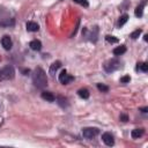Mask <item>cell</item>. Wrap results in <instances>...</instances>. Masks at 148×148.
<instances>
[{
    "label": "cell",
    "instance_id": "obj_1",
    "mask_svg": "<svg viewBox=\"0 0 148 148\" xmlns=\"http://www.w3.org/2000/svg\"><path fill=\"white\" fill-rule=\"evenodd\" d=\"M32 82L39 89H43V88H45L47 86V77H46V74L43 71V68L36 67L34 69V73H32Z\"/></svg>",
    "mask_w": 148,
    "mask_h": 148
},
{
    "label": "cell",
    "instance_id": "obj_2",
    "mask_svg": "<svg viewBox=\"0 0 148 148\" xmlns=\"http://www.w3.org/2000/svg\"><path fill=\"white\" fill-rule=\"evenodd\" d=\"M15 76V69L12 65H6L0 69V82L12 80Z\"/></svg>",
    "mask_w": 148,
    "mask_h": 148
},
{
    "label": "cell",
    "instance_id": "obj_3",
    "mask_svg": "<svg viewBox=\"0 0 148 148\" xmlns=\"http://www.w3.org/2000/svg\"><path fill=\"white\" fill-rule=\"evenodd\" d=\"M119 67H120V61L118 59H110L104 64V69L108 73H112Z\"/></svg>",
    "mask_w": 148,
    "mask_h": 148
},
{
    "label": "cell",
    "instance_id": "obj_4",
    "mask_svg": "<svg viewBox=\"0 0 148 148\" xmlns=\"http://www.w3.org/2000/svg\"><path fill=\"white\" fill-rule=\"evenodd\" d=\"M98 133H99V131H98V128H96V127H84V128L82 130V135H83V138H86V139H92V138H95Z\"/></svg>",
    "mask_w": 148,
    "mask_h": 148
},
{
    "label": "cell",
    "instance_id": "obj_5",
    "mask_svg": "<svg viewBox=\"0 0 148 148\" xmlns=\"http://www.w3.org/2000/svg\"><path fill=\"white\" fill-rule=\"evenodd\" d=\"M73 80H74V77H73L72 75H69L66 69H62L61 73L59 74V81H60L62 84H67V83H69V82L73 81Z\"/></svg>",
    "mask_w": 148,
    "mask_h": 148
},
{
    "label": "cell",
    "instance_id": "obj_6",
    "mask_svg": "<svg viewBox=\"0 0 148 148\" xmlns=\"http://www.w3.org/2000/svg\"><path fill=\"white\" fill-rule=\"evenodd\" d=\"M102 140H103V142H104L106 146H109V147H111V146L114 145L113 135H112L111 133H109V132H105V133L102 134Z\"/></svg>",
    "mask_w": 148,
    "mask_h": 148
},
{
    "label": "cell",
    "instance_id": "obj_7",
    "mask_svg": "<svg viewBox=\"0 0 148 148\" xmlns=\"http://www.w3.org/2000/svg\"><path fill=\"white\" fill-rule=\"evenodd\" d=\"M1 45L3 46L5 50H10L12 46H13V42H12V38L9 36H3L1 38Z\"/></svg>",
    "mask_w": 148,
    "mask_h": 148
},
{
    "label": "cell",
    "instance_id": "obj_8",
    "mask_svg": "<svg viewBox=\"0 0 148 148\" xmlns=\"http://www.w3.org/2000/svg\"><path fill=\"white\" fill-rule=\"evenodd\" d=\"M25 27H27V30L30 31V32H36V31L39 30V25L36 22H32V21L27 22V25Z\"/></svg>",
    "mask_w": 148,
    "mask_h": 148
},
{
    "label": "cell",
    "instance_id": "obj_9",
    "mask_svg": "<svg viewBox=\"0 0 148 148\" xmlns=\"http://www.w3.org/2000/svg\"><path fill=\"white\" fill-rule=\"evenodd\" d=\"M29 46H30V49L34 50V51H39V50L42 49V43H40V40H38V39H34V40H31V42L29 43Z\"/></svg>",
    "mask_w": 148,
    "mask_h": 148
},
{
    "label": "cell",
    "instance_id": "obj_10",
    "mask_svg": "<svg viewBox=\"0 0 148 148\" xmlns=\"http://www.w3.org/2000/svg\"><path fill=\"white\" fill-rule=\"evenodd\" d=\"M40 96H42L43 99H45V101H47V102H53V101L56 99V96H54L52 92H50V91H43V92L40 94Z\"/></svg>",
    "mask_w": 148,
    "mask_h": 148
},
{
    "label": "cell",
    "instance_id": "obj_11",
    "mask_svg": "<svg viewBox=\"0 0 148 148\" xmlns=\"http://www.w3.org/2000/svg\"><path fill=\"white\" fill-rule=\"evenodd\" d=\"M143 133H145L143 128H134V130H132V132H131V136H132L133 139H139V138H141V136L143 135Z\"/></svg>",
    "mask_w": 148,
    "mask_h": 148
},
{
    "label": "cell",
    "instance_id": "obj_12",
    "mask_svg": "<svg viewBox=\"0 0 148 148\" xmlns=\"http://www.w3.org/2000/svg\"><path fill=\"white\" fill-rule=\"evenodd\" d=\"M60 66H61V62L59 61V60H57V61H54L51 66H50V69H49V72H50V74L51 75H54L56 74V72L60 68Z\"/></svg>",
    "mask_w": 148,
    "mask_h": 148
},
{
    "label": "cell",
    "instance_id": "obj_13",
    "mask_svg": "<svg viewBox=\"0 0 148 148\" xmlns=\"http://www.w3.org/2000/svg\"><path fill=\"white\" fill-rule=\"evenodd\" d=\"M113 54L114 56H121V54H124L125 52H126V46L125 45H120V46H117V47H114L113 49Z\"/></svg>",
    "mask_w": 148,
    "mask_h": 148
},
{
    "label": "cell",
    "instance_id": "obj_14",
    "mask_svg": "<svg viewBox=\"0 0 148 148\" xmlns=\"http://www.w3.org/2000/svg\"><path fill=\"white\" fill-rule=\"evenodd\" d=\"M143 7H145V0H143V1L135 8L134 14H135L136 17H141V16H142V14H143Z\"/></svg>",
    "mask_w": 148,
    "mask_h": 148
},
{
    "label": "cell",
    "instance_id": "obj_15",
    "mask_svg": "<svg viewBox=\"0 0 148 148\" xmlns=\"http://www.w3.org/2000/svg\"><path fill=\"white\" fill-rule=\"evenodd\" d=\"M77 95H79L81 98H83V99H88V98H89V96H90V94H89V90H88V89H79Z\"/></svg>",
    "mask_w": 148,
    "mask_h": 148
},
{
    "label": "cell",
    "instance_id": "obj_16",
    "mask_svg": "<svg viewBox=\"0 0 148 148\" xmlns=\"http://www.w3.org/2000/svg\"><path fill=\"white\" fill-rule=\"evenodd\" d=\"M128 21V15L127 14H123L120 17H119V21H118V27L120 28V27H123L126 22Z\"/></svg>",
    "mask_w": 148,
    "mask_h": 148
},
{
    "label": "cell",
    "instance_id": "obj_17",
    "mask_svg": "<svg viewBox=\"0 0 148 148\" xmlns=\"http://www.w3.org/2000/svg\"><path fill=\"white\" fill-rule=\"evenodd\" d=\"M57 101H58V104H59L61 108L68 106V102H67L66 98H64V97H61V96H58V97H57Z\"/></svg>",
    "mask_w": 148,
    "mask_h": 148
},
{
    "label": "cell",
    "instance_id": "obj_18",
    "mask_svg": "<svg viewBox=\"0 0 148 148\" xmlns=\"http://www.w3.org/2000/svg\"><path fill=\"white\" fill-rule=\"evenodd\" d=\"M136 68L140 69V71H142V72H147L148 71V64L147 62H140V64H138V67Z\"/></svg>",
    "mask_w": 148,
    "mask_h": 148
},
{
    "label": "cell",
    "instance_id": "obj_19",
    "mask_svg": "<svg viewBox=\"0 0 148 148\" xmlns=\"http://www.w3.org/2000/svg\"><path fill=\"white\" fill-rule=\"evenodd\" d=\"M97 89L99 91H102V92H108L109 91V87L103 84V83H97Z\"/></svg>",
    "mask_w": 148,
    "mask_h": 148
},
{
    "label": "cell",
    "instance_id": "obj_20",
    "mask_svg": "<svg viewBox=\"0 0 148 148\" xmlns=\"http://www.w3.org/2000/svg\"><path fill=\"white\" fill-rule=\"evenodd\" d=\"M141 32H142V30H141V29H136V30H134V31L130 35V37H131V38H133V39H135V38H138V37L140 36V34H141Z\"/></svg>",
    "mask_w": 148,
    "mask_h": 148
},
{
    "label": "cell",
    "instance_id": "obj_21",
    "mask_svg": "<svg viewBox=\"0 0 148 148\" xmlns=\"http://www.w3.org/2000/svg\"><path fill=\"white\" fill-rule=\"evenodd\" d=\"M105 39H106V42H109V43H118V38L113 37V36H110V35L105 36Z\"/></svg>",
    "mask_w": 148,
    "mask_h": 148
},
{
    "label": "cell",
    "instance_id": "obj_22",
    "mask_svg": "<svg viewBox=\"0 0 148 148\" xmlns=\"http://www.w3.org/2000/svg\"><path fill=\"white\" fill-rule=\"evenodd\" d=\"M73 1L76 2V3H79V5H81V6H83V7H88L89 6L88 0H73Z\"/></svg>",
    "mask_w": 148,
    "mask_h": 148
},
{
    "label": "cell",
    "instance_id": "obj_23",
    "mask_svg": "<svg viewBox=\"0 0 148 148\" xmlns=\"http://www.w3.org/2000/svg\"><path fill=\"white\" fill-rule=\"evenodd\" d=\"M130 80H131L130 75H125V76L120 77V82H121V83H127V82H130Z\"/></svg>",
    "mask_w": 148,
    "mask_h": 148
},
{
    "label": "cell",
    "instance_id": "obj_24",
    "mask_svg": "<svg viewBox=\"0 0 148 148\" xmlns=\"http://www.w3.org/2000/svg\"><path fill=\"white\" fill-rule=\"evenodd\" d=\"M120 120H123V121H127L128 118H127L126 114H120Z\"/></svg>",
    "mask_w": 148,
    "mask_h": 148
},
{
    "label": "cell",
    "instance_id": "obj_25",
    "mask_svg": "<svg viewBox=\"0 0 148 148\" xmlns=\"http://www.w3.org/2000/svg\"><path fill=\"white\" fill-rule=\"evenodd\" d=\"M141 111H142V112H147V108H143V109H141Z\"/></svg>",
    "mask_w": 148,
    "mask_h": 148
}]
</instances>
